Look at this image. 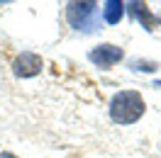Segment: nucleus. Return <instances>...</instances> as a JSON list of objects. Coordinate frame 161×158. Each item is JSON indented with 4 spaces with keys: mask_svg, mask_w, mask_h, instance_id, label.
Here are the masks:
<instances>
[{
    "mask_svg": "<svg viewBox=\"0 0 161 158\" xmlns=\"http://www.w3.org/2000/svg\"><path fill=\"white\" fill-rule=\"evenodd\" d=\"M144 100L137 90H120L110 100V117L115 124H134L144 114Z\"/></svg>",
    "mask_w": 161,
    "mask_h": 158,
    "instance_id": "1",
    "label": "nucleus"
},
{
    "mask_svg": "<svg viewBox=\"0 0 161 158\" xmlns=\"http://www.w3.org/2000/svg\"><path fill=\"white\" fill-rule=\"evenodd\" d=\"M95 15H98V3H69L66 5V20L78 32L95 29Z\"/></svg>",
    "mask_w": 161,
    "mask_h": 158,
    "instance_id": "2",
    "label": "nucleus"
},
{
    "mask_svg": "<svg viewBox=\"0 0 161 158\" xmlns=\"http://www.w3.org/2000/svg\"><path fill=\"white\" fill-rule=\"evenodd\" d=\"M42 68H44L42 56L32 54V51H22L20 56H15V61H12V73L17 78H34V76L42 73Z\"/></svg>",
    "mask_w": 161,
    "mask_h": 158,
    "instance_id": "3",
    "label": "nucleus"
},
{
    "mask_svg": "<svg viewBox=\"0 0 161 158\" xmlns=\"http://www.w3.org/2000/svg\"><path fill=\"white\" fill-rule=\"evenodd\" d=\"M122 56H125V51L120 46H115V44H100L88 54V59L100 68H112L117 61H122Z\"/></svg>",
    "mask_w": 161,
    "mask_h": 158,
    "instance_id": "4",
    "label": "nucleus"
},
{
    "mask_svg": "<svg viewBox=\"0 0 161 158\" xmlns=\"http://www.w3.org/2000/svg\"><path fill=\"white\" fill-rule=\"evenodd\" d=\"M122 15H125V3H120V0H108L103 5V17L108 24H117L122 20Z\"/></svg>",
    "mask_w": 161,
    "mask_h": 158,
    "instance_id": "5",
    "label": "nucleus"
},
{
    "mask_svg": "<svg viewBox=\"0 0 161 158\" xmlns=\"http://www.w3.org/2000/svg\"><path fill=\"white\" fill-rule=\"evenodd\" d=\"M130 8H132V15H134L137 20L144 22V27H147V29H154V27L159 24V17H154V15L149 12V8H147L144 3H132Z\"/></svg>",
    "mask_w": 161,
    "mask_h": 158,
    "instance_id": "6",
    "label": "nucleus"
},
{
    "mask_svg": "<svg viewBox=\"0 0 161 158\" xmlns=\"http://www.w3.org/2000/svg\"><path fill=\"white\" fill-rule=\"evenodd\" d=\"M0 158H17L15 153H0Z\"/></svg>",
    "mask_w": 161,
    "mask_h": 158,
    "instance_id": "7",
    "label": "nucleus"
}]
</instances>
